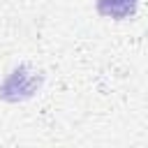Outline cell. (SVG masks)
I'll use <instances>...</instances> for the list:
<instances>
[{"label":"cell","mask_w":148,"mask_h":148,"mask_svg":"<svg viewBox=\"0 0 148 148\" xmlns=\"http://www.w3.org/2000/svg\"><path fill=\"white\" fill-rule=\"evenodd\" d=\"M44 81L46 76L39 69H35L30 62H18L0 79V99L7 104L30 102L42 92Z\"/></svg>","instance_id":"6da1fadb"},{"label":"cell","mask_w":148,"mask_h":148,"mask_svg":"<svg viewBox=\"0 0 148 148\" xmlns=\"http://www.w3.org/2000/svg\"><path fill=\"white\" fill-rule=\"evenodd\" d=\"M141 0H95V12L109 21H130L139 14Z\"/></svg>","instance_id":"7a4b0ae2"}]
</instances>
